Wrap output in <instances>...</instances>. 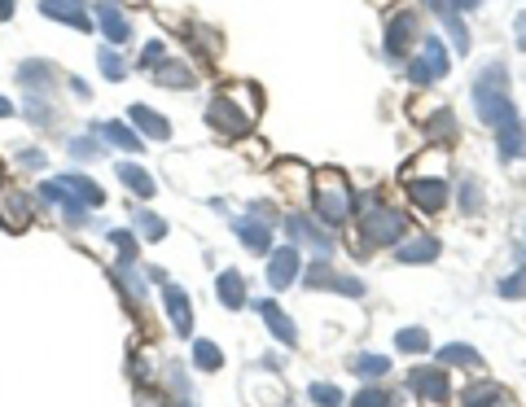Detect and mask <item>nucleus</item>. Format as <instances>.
I'll return each instance as SVG.
<instances>
[{
    "instance_id": "nucleus-1",
    "label": "nucleus",
    "mask_w": 526,
    "mask_h": 407,
    "mask_svg": "<svg viewBox=\"0 0 526 407\" xmlns=\"http://www.w3.org/2000/svg\"><path fill=\"white\" fill-rule=\"evenodd\" d=\"M474 106H478V119L491 123V128L518 119V114H514V101H509V70L505 67L483 70V74L474 79Z\"/></svg>"
},
{
    "instance_id": "nucleus-2",
    "label": "nucleus",
    "mask_w": 526,
    "mask_h": 407,
    "mask_svg": "<svg viewBox=\"0 0 526 407\" xmlns=\"http://www.w3.org/2000/svg\"><path fill=\"white\" fill-rule=\"evenodd\" d=\"M351 210H356V202H351V189H347V180L338 176V171H325L320 180H316V215L325 219V223H347L351 219Z\"/></svg>"
},
{
    "instance_id": "nucleus-3",
    "label": "nucleus",
    "mask_w": 526,
    "mask_h": 407,
    "mask_svg": "<svg viewBox=\"0 0 526 407\" xmlns=\"http://www.w3.org/2000/svg\"><path fill=\"white\" fill-rule=\"evenodd\" d=\"M207 123H211L220 136L237 140V136H246L250 128H255V110H250V106H237L232 92H220V97L207 106Z\"/></svg>"
},
{
    "instance_id": "nucleus-4",
    "label": "nucleus",
    "mask_w": 526,
    "mask_h": 407,
    "mask_svg": "<svg viewBox=\"0 0 526 407\" xmlns=\"http://www.w3.org/2000/svg\"><path fill=\"white\" fill-rule=\"evenodd\" d=\"M360 237H365V246H395V241L404 237V210H390V206L369 210Z\"/></svg>"
},
{
    "instance_id": "nucleus-5",
    "label": "nucleus",
    "mask_w": 526,
    "mask_h": 407,
    "mask_svg": "<svg viewBox=\"0 0 526 407\" xmlns=\"http://www.w3.org/2000/svg\"><path fill=\"white\" fill-rule=\"evenodd\" d=\"M448 74V49L439 44V35H426L421 40V53L408 62V79L412 83H435Z\"/></svg>"
},
{
    "instance_id": "nucleus-6",
    "label": "nucleus",
    "mask_w": 526,
    "mask_h": 407,
    "mask_svg": "<svg viewBox=\"0 0 526 407\" xmlns=\"http://www.w3.org/2000/svg\"><path fill=\"white\" fill-rule=\"evenodd\" d=\"M408 198H412L417 210L439 215L444 202H448V184H444V176H408Z\"/></svg>"
},
{
    "instance_id": "nucleus-7",
    "label": "nucleus",
    "mask_w": 526,
    "mask_h": 407,
    "mask_svg": "<svg viewBox=\"0 0 526 407\" xmlns=\"http://www.w3.org/2000/svg\"><path fill=\"white\" fill-rule=\"evenodd\" d=\"M417 35H421L417 13H395V18H390V27H386V58H390V62H399V58L417 44Z\"/></svg>"
},
{
    "instance_id": "nucleus-8",
    "label": "nucleus",
    "mask_w": 526,
    "mask_h": 407,
    "mask_svg": "<svg viewBox=\"0 0 526 407\" xmlns=\"http://www.w3.org/2000/svg\"><path fill=\"white\" fill-rule=\"evenodd\" d=\"M40 13L53 18V22H67V27H75V31H92L88 0H40Z\"/></svg>"
},
{
    "instance_id": "nucleus-9",
    "label": "nucleus",
    "mask_w": 526,
    "mask_h": 407,
    "mask_svg": "<svg viewBox=\"0 0 526 407\" xmlns=\"http://www.w3.org/2000/svg\"><path fill=\"white\" fill-rule=\"evenodd\" d=\"M97 22H101V31H106L110 44H128V40H132V22L123 18V9H119L114 0H101V4H97Z\"/></svg>"
},
{
    "instance_id": "nucleus-10",
    "label": "nucleus",
    "mask_w": 526,
    "mask_h": 407,
    "mask_svg": "<svg viewBox=\"0 0 526 407\" xmlns=\"http://www.w3.org/2000/svg\"><path fill=\"white\" fill-rule=\"evenodd\" d=\"M232 228H237V237L250 246V250H268V241H272V215H263V210H255V219H232Z\"/></svg>"
},
{
    "instance_id": "nucleus-11",
    "label": "nucleus",
    "mask_w": 526,
    "mask_h": 407,
    "mask_svg": "<svg viewBox=\"0 0 526 407\" xmlns=\"http://www.w3.org/2000/svg\"><path fill=\"white\" fill-rule=\"evenodd\" d=\"M408 386H412L426 403H444V399H448V377H444V368H417V372L408 377Z\"/></svg>"
},
{
    "instance_id": "nucleus-12",
    "label": "nucleus",
    "mask_w": 526,
    "mask_h": 407,
    "mask_svg": "<svg viewBox=\"0 0 526 407\" xmlns=\"http://www.w3.org/2000/svg\"><path fill=\"white\" fill-rule=\"evenodd\" d=\"M18 83H22V88H31V92H49V88L58 83V67H53V62L31 58V62H22V67H18Z\"/></svg>"
},
{
    "instance_id": "nucleus-13",
    "label": "nucleus",
    "mask_w": 526,
    "mask_h": 407,
    "mask_svg": "<svg viewBox=\"0 0 526 407\" xmlns=\"http://www.w3.org/2000/svg\"><path fill=\"white\" fill-rule=\"evenodd\" d=\"M0 223L9 228V232H22L27 223H31V202H27V193H4L0 198Z\"/></svg>"
},
{
    "instance_id": "nucleus-14",
    "label": "nucleus",
    "mask_w": 526,
    "mask_h": 407,
    "mask_svg": "<svg viewBox=\"0 0 526 407\" xmlns=\"http://www.w3.org/2000/svg\"><path fill=\"white\" fill-rule=\"evenodd\" d=\"M430 4V13L448 27V35H451V44H456V53H465L469 49V35H465V22H460V13H456V4L451 0H426Z\"/></svg>"
},
{
    "instance_id": "nucleus-15",
    "label": "nucleus",
    "mask_w": 526,
    "mask_h": 407,
    "mask_svg": "<svg viewBox=\"0 0 526 407\" xmlns=\"http://www.w3.org/2000/svg\"><path fill=\"white\" fill-rule=\"evenodd\" d=\"M307 285H316V289H342V294H351V298H360V294H365V285H360V280H351V276H334L325 263H316V268L307 271Z\"/></svg>"
},
{
    "instance_id": "nucleus-16",
    "label": "nucleus",
    "mask_w": 526,
    "mask_h": 407,
    "mask_svg": "<svg viewBox=\"0 0 526 407\" xmlns=\"http://www.w3.org/2000/svg\"><path fill=\"white\" fill-rule=\"evenodd\" d=\"M294 276H299V250H294V246H286V250H277V254H272V263H268V280H272L277 289H286Z\"/></svg>"
},
{
    "instance_id": "nucleus-17",
    "label": "nucleus",
    "mask_w": 526,
    "mask_h": 407,
    "mask_svg": "<svg viewBox=\"0 0 526 407\" xmlns=\"http://www.w3.org/2000/svg\"><path fill=\"white\" fill-rule=\"evenodd\" d=\"M259 316H263V325H268V329H272L277 338L286 341V346H294V341H299V329H294V325L286 320V311H281L277 302H259Z\"/></svg>"
},
{
    "instance_id": "nucleus-18",
    "label": "nucleus",
    "mask_w": 526,
    "mask_h": 407,
    "mask_svg": "<svg viewBox=\"0 0 526 407\" xmlns=\"http://www.w3.org/2000/svg\"><path fill=\"white\" fill-rule=\"evenodd\" d=\"M132 123L150 136V140H171V123L162 114H153L150 106H132Z\"/></svg>"
},
{
    "instance_id": "nucleus-19",
    "label": "nucleus",
    "mask_w": 526,
    "mask_h": 407,
    "mask_svg": "<svg viewBox=\"0 0 526 407\" xmlns=\"http://www.w3.org/2000/svg\"><path fill=\"white\" fill-rule=\"evenodd\" d=\"M119 180H123L137 198H153V193H158V184L150 180V171L137 167V162H119Z\"/></svg>"
},
{
    "instance_id": "nucleus-20",
    "label": "nucleus",
    "mask_w": 526,
    "mask_h": 407,
    "mask_svg": "<svg viewBox=\"0 0 526 407\" xmlns=\"http://www.w3.org/2000/svg\"><path fill=\"white\" fill-rule=\"evenodd\" d=\"M286 228H290V237H294V241H307V246H316V250H329V232H320L307 215H290V223H286Z\"/></svg>"
},
{
    "instance_id": "nucleus-21",
    "label": "nucleus",
    "mask_w": 526,
    "mask_h": 407,
    "mask_svg": "<svg viewBox=\"0 0 526 407\" xmlns=\"http://www.w3.org/2000/svg\"><path fill=\"white\" fill-rule=\"evenodd\" d=\"M153 83H162V88H193L198 74L184 67V62H162V67L153 70Z\"/></svg>"
},
{
    "instance_id": "nucleus-22",
    "label": "nucleus",
    "mask_w": 526,
    "mask_h": 407,
    "mask_svg": "<svg viewBox=\"0 0 526 407\" xmlns=\"http://www.w3.org/2000/svg\"><path fill=\"white\" fill-rule=\"evenodd\" d=\"M97 132L106 136L110 145H119V149H128V153H141V145H145L141 136L132 132V128H123L119 119H110V123H97Z\"/></svg>"
},
{
    "instance_id": "nucleus-23",
    "label": "nucleus",
    "mask_w": 526,
    "mask_h": 407,
    "mask_svg": "<svg viewBox=\"0 0 526 407\" xmlns=\"http://www.w3.org/2000/svg\"><path fill=\"white\" fill-rule=\"evenodd\" d=\"M399 259L404 263H430V259H439V241L435 237H417V241L399 246Z\"/></svg>"
},
{
    "instance_id": "nucleus-24",
    "label": "nucleus",
    "mask_w": 526,
    "mask_h": 407,
    "mask_svg": "<svg viewBox=\"0 0 526 407\" xmlns=\"http://www.w3.org/2000/svg\"><path fill=\"white\" fill-rule=\"evenodd\" d=\"M496 132H500V158H505V162L522 153V140H526V136H522V123H518V119H509V123H500Z\"/></svg>"
},
{
    "instance_id": "nucleus-25",
    "label": "nucleus",
    "mask_w": 526,
    "mask_h": 407,
    "mask_svg": "<svg viewBox=\"0 0 526 407\" xmlns=\"http://www.w3.org/2000/svg\"><path fill=\"white\" fill-rule=\"evenodd\" d=\"M167 311H171L176 333H189V298H184L176 285H167Z\"/></svg>"
},
{
    "instance_id": "nucleus-26",
    "label": "nucleus",
    "mask_w": 526,
    "mask_h": 407,
    "mask_svg": "<svg viewBox=\"0 0 526 407\" xmlns=\"http://www.w3.org/2000/svg\"><path fill=\"white\" fill-rule=\"evenodd\" d=\"M500 399H505V395H500V386H491V381H478V386L465 390V407H496Z\"/></svg>"
},
{
    "instance_id": "nucleus-27",
    "label": "nucleus",
    "mask_w": 526,
    "mask_h": 407,
    "mask_svg": "<svg viewBox=\"0 0 526 407\" xmlns=\"http://www.w3.org/2000/svg\"><path fill=\"white\" fill-rule=\"evenodd\" d=\"M193 364H198V368H207V372H216V368L224 364V355H220V346H216V341H193Z\"/></svg>"
},
{
    "instance_id": "nucleus-28",
    "label": "nucleus",
    "mask_w": 526,
    "mask_h": 407,
    "mask_svg": "<svg viewBox=\"0 0 526 407\" xmlns=\"http://www.w3.org/2000/svg\"><path fill=\"white\" fill-rule=\"evenodd\" d=\"M220 302H228V307H241L246 302V289H241V276L237 271L220 276Z\"/></svg>"
},
{
    "instance_id": "nucleus-29",
    "label": "nucleus",
    "mask_w": 526,
    "mask_h": 407,
    "mask_svg": "<svg viewBox=\"0 0 526 407\" xmlns=\"http://www.w3.org/2000/svg\"><path fill=\"white\" fill-rule=\"evenodd\" d=\"M356 407H395V395L381 390V386H365V390L356 395Z\"/></svg>"
},
{
    "instance_id": "nucleus-30",
    "label": "nucleus",
    "mask_w": 526,
    "mask_h": 407,
    "mask_svg": "<svg viewBox=\"0 0 526 407\" xmlns=\"http://www.w3.org/2000/svg\"><path fill=\"white\" fill-rule=\"evenodd\" d=\"M399 350H412V355H417V350H426V346H430V338H426V329H399Z\"/></svg>"
},
{
    "instance_id": "nucleus-31",
    "label": "nucleus",
    "mask_w": 526,
    "mask_h": 407,
    "mask_svg": "<svg viewBox=\"0 0 526 407\" xmlns=\"http://www.w3.org/2000/svg\"><path fill=\"white\" fill-rule=\"evenodd\" d=\"M132 215H137V223H141V232H145V237H153V241H158V237L167 232V223H162L158 215H150V210H132Z\"/></svg>"
},
{
    "instance_id": "nucleus-32",
    "label": "nucleus",
    "mask_w": 526,
    "mask_h": 407,
    "mask_svg": "<svg viewBox=\"0 0 526 407\" xmlns=\"http://www.w3.org/2000/svg\"><path fill=\"white\" fill-rule=\"evenodd\" d=\"M390 368V359H381V355H360L356 359V372H365V377H381Z\"/></svg>"
},
{
    "instance_id": "nucleus-33",
    "label": "nucleus",
    "mask_w": 526,
    "mask_h": 407,
    "mask_svg": "<svg viewBox=\"0 0 526 407\" xmlns=\"http://www.w3.org/2000/svg\"><path fill=\"white\" fill-rule=\"evenodd\" d=\"M101 70H106V79H123L128 70H123V58L114 53V49H101Z\"/></svg>"
},
{
    "instance_id": "nucleus-34",
    "label": "nucleus",
    "mask_w": 526,
    "mask_h": 407,
    "mask_svg": "<svg viewBox=\"0 0 526 407\" xmlns=\"http://www.w3.org/2000/svg\"><path fill=\"white\" fill-rule=\"evenodd\" d=\"M311 403L316 407H342V395L334 386H311Z\"/></svg>"
},
{
    "instance_id": "nucleus-35",
    "label": "nucleus",
    "mask_w": 526,
    "mask_h": 407,
    "mask_svg": "<svg viewBox=\"0 0 526 407\" xmlns=\"http://www.w3.org/2000/svg\"><path fill=\"white\" fill-rule=\"evenodd\" d=\"M439 359L444 364H478V355L469 346H448V350H439Z\"/></svg>"
},
{
    "instance_id": "nucleus-36",
    "label": "nucleus",
    "mask_w": 526,
    "mask_h": 407,
    "mask_svg": "<svg viewBox=\"0 0 526 407\" xmlns=\"http://www.w3.org/2000/svg\"><path fill=\"white\" fill-rule=\"evenodd\" d=\"M110 241L119 246L123 263H132V259H137V237H132V232H110Z\"/></svg>"
},
{
    "instance_id": "nucleus-37",
    "label": "nucleus",
    "mask_w": 526,
    "mask_h": 407,
    "mask_svg": "<svg viewBox=\"0 0 526 407\" xmlns=\"http://www.w3.org/2000/svg\"><path fill=\"white\" fill-rule=\"evenodd\" d=\"M71 153L92 162V158H101V145H97V140H75V145H71Z\"/></svg>"
},
{
    "instance_id": "nucleus-38",
    "label": "nucleus",
    "mask_w": 526,
    "mask_h": 407,
    "mask_svg": "<svg viewBox=\"0 0 526 407\" xmlns=\"http://www.w3.org/2000/svg\"><path fill=\"white\" fill-rule=\"evenodd\" d=\"M153 62H162V40H150L141 53V67H153Z\"/></svg>"
},
{
    "instance_id": "nucleus-39",
    "label": "nucleus",
    "mask_w": 526,
    "mask_h": 407,
    "mask_svg": "<svg viewBox=\"0 0 526 407\" xmlns=\"http://www.w3.org/2000/svg\"><path fill=\"white\" fill-rule=\"evenodd\" d=\"M500 294H514V298H518V294H526V276H522V271H518V276H509V280L500 285Z\"/></svg>"
},
{
    "instance_id": "nucleus-40",
    "label": "nucleus",
    "mask_w": 526,
    "mask_h": 407,
    "mask_svg": "<svg viewBox=\"0 0 526 407\" xmlns=\"http://www.w3.org/2000/svg\"><path fill=\"white\" fill-rule=\"evenodd\" d=\"M460 198H465V206H469V210H474V206L483 202V193H478V184H474V180H465V189H460Z\"/></svg>"
},
{
    "instance_id": "nucleus-41",
    "label": "nucleus",
    "mask_w": 526,
    "mask_h": 407,
    "mask_svg": "<svg viewBox=\"0 0 526 407\" xmlns=\"http://www.w3.org/2000/svg\"><path fill=\"white\" fill-rule=\"evenodd\" d=\"M18 162H22V167H40L44 153H40V149H27V153H18Z\"/></svg>"
},
{
    "instance_id": "nucleus-42",
    "label": "nucleus",
    "mask_w": 526,
    "mask_h": 407,
    "mask_svg": "<svg viewBox=\"0 0 526 407\" xmlns=\"http://www.w3.org/2000/svg\"><path fill=\"white\" fill-rule=\"evenodd\" d=\"M518 49H526V13H518Z\"/></svg>"
},
{
    "instance_id": "nucleus-43",
    "label": "nucleus",
    "mask_w": 526,
    "mask_h": 407,
    "mask_svg": "<svg viewBox=\"0 0 526 407\" xmlns=\"http://www.w3.org/2000/svg\"><path fill=\"white\" fill-rule=\"evenodd\" d=\"M13 13V0H0V18H9Z\"/></svg>"
},
{
    "instance_id": "nucleus-44",
    "label": "nucleus",
    "mask_w": 526,
    "mask_h": 407,
    "mask_svg": "<svg viewBox=\"0 0 526 407\" xmlns=\"http://www.w3.org/2000/svg\"><path fill=\"white\" fill-rule=\"evenodd\" d=\"M4 114H13V106H9V101L0 97V119H4Z\"/></svg>"
},
{
    "instance_id": "nucleus-45",
    "label": "nucleus",
    "mask_w": 526,
    "mask_h": 407,
    "mask_svg": "<svg viewBox=\"0 0 526 407\" xmlns=\"http://www.w3.org/2000/svg\"><path fill=\"white\" fill-rule=\"evenodd\" d=\"M451 4H456V9H474L478 0H451Z\"/></svg>"
}]
</instances>
